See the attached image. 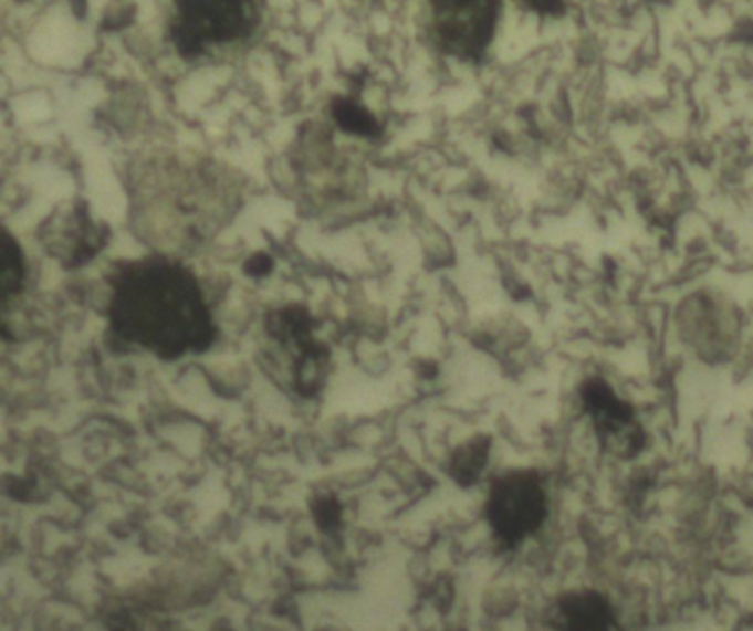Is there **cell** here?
I'll return each mask as SVG.
<instances>
[{"label": "cell", "instance_id": "cell-1", "mask_svg": "<svg viewBox=\"0 0 753 631\" xmlns=\"http://www.w3.org/2000/svg\"><path fill=\"white\" fill-rule=\"evenodd\" d=\"M111 332L164 360L203 354L217 325L195 274L177 261L148 256L122 263L111 278Z\"/></svg>", "mask_w": 753, "mask_h": 631}, {"label": "cell", "instance_id": "cell-2", "mask_svg": "<svg viewBox=\"0 0 753 631\" xmlns=\"http://www.w3.org/2000/svg\"><path fill=\"white\" fill-rule=\"evenodd\" d=\"M170 38L177 53L195 60L212 46L248 40L259 22V0H172Z\"/></svg>", "mask_w": 753, "mask_h": 631}, {"label": "cell", "instance_id": "cell-3", "mask_svg": "<svg viewBox=\"0 0 753 631\" xmlns=\"http://www.w3.org/2000/svg\"><path fill=\"white\" fill-rule=\"evenodd\" d=\"M314 327L316 318L299 303L276 307L263 318L265 334L290 358L292 387L301 398L318 396L332 369V354L314 338Z\"/></svg>", "mask_w": 753, "mask_h": 631}, {"label": "cell", "instance_id": "cell-4", "mask_svg": "<svg viewBox=\"0 0 753 631\" xmlns=\"http://www.w3.org/2000/svg\"><path fill=\"white\" fill-rule=\"evenodd\" d=\"M548 515V497L535 473L515 471L502 475L487 502V519L495 537L513 548L535 535Z\"/></svg>", "mask_w": 753, "mask_h": 631}, {"label": "cell", "instance_id": "cell-5", "mask_svg": "<svg viewBox=\"0 0 753 631\" xmlns=\"http://www.w3.org/2000/svg\"><path fill=\"white\" fill-rule=\"evenodd\" d=\"M429 4L440 49L460 60H480L495 33L500 0H429Z\"/></svg>", "mask_w": 753, "mask_h": 631}, {"label": "cell", "instance_id": "cell-6", "mask_svg": "<svg viewBox=\"0 0 753 631\" xmlns=\"http://www.w3.org/2000/svg\"><path fill=\"white\" fill-rule=\"evenodd\" d=\"M42 248L64 270H77L93 261L108 241V225L95 221L82 199L53 210L38 232Z\"/></svg>", "mask_w": 753, "mask_h": 631}, {"label": "cell", "instance_id": "cell-7", "mask_svg": "<svg viewBox=\"0 0 753 631\" xmlns=\"http://www.w3.org/2000/svg\"><path fill=\"white\" fill-rule=\"evenodd\" d=\"M584 407L604 446L621 458H632L644 446V431L628 402L604 380H588L582 389Z\"/></svg>", "mask_w": 753, "mask_h": 631}, {"label": "cell", "instance_id": "cell-8", "mask_svg": "<svg viewBox=\"0 0 753 631\" xmlns=\"http://www.w3.org/2000/svg\"><path fill=\"white\" fill-rule=\"evenodd\" d=\"M551 631H615L610 603L597 592H573L562 597L548 617Z\"/></svg>", "mask_w": 753, "mask_h": 631}, {"label": "cell", "instance_id": "cell-9", "mask_svg": "<svg viewBox=\"0 0 753 631\" xmlns=\"http://www.w3.org/2000/svg\"><path fill=\"white\" fill-rule=\"evenodd\" d=\"M332 117L336 126L347 135H356L365 139L383 137V124L378 122V117L360 99L352 95L334 97Z\"/></svg>", "mask_w": 753, "mask_h": 631}, {"label": "cell", "instance_id": "cell-10", "mask_svg": "<svg viewBox=\"0 0 753 631\" xmlns=\"http://www.w3.org/2000/svg\"><path fill=\"white\" fill-rule=\"evenodd\" d=\"M24 290V256L18 241L2 230L0 236V301L2 312L9 309L11 301H15Z\"/></svg>", "mask_w": 753, "mask_h": 631}, {"label": "cell", "instance_id": "cell-11", "mask_svg": "<svg viewBox=\"0 0 753 631\" xmlns=\"http://www.w3.org/2000/svg\"><path fill=\"white\" fill-rule=\"evenodd\" d=\"M489 449H491L489 438H473L467 444H462L451 458V466H449L451 477L460 486L475 484L489 462Z\"/></svg>", "mask_w": 753, "mask_h": 631}, {"label": "cell", "instance_id": "cell-12", "mask_svg": "<svg viewBox=\"0 0 753 631\" xmlns=\"http://www.w3.org/2000/svg\"><path fill=\"white\" fill-rule=\"evenodd\" d=\"M314 519L318 524L321 530L325 533H334L341 528V522H343V508L338 504L336 497L327 495V497H318L314 502Z\"/></svg>", "mask_w": 753, "mask_h": 631}, {"label": "cell", "instance_id": "cell-13", "mask_svg": "<svg viewBox=\"0 0 753 631\" xmlns=\"http://www.w3.org/2000/svg\"><path fill=\"white\" fill-rule=\"evenodd\" d=\"M274 270V259L270 256V254H265V252H257V254H252L248 261H245V265H243V272L250 276V278H265L270 272Z\"/></svg>", "mask_w": 753, "mask_h": 631}, {"label": "cell", "instance_id": "cell-14", "mask_svg": "<svg viewBox=\"0 0 753 631\" xmlns=\"http://www.w3.org/2000/svg\"><path fill=\"white\" fill-rule=\"evenodd\" d=\"M526 2L540 11H557L562 7V0H526Z\"/></svg>", "mask_w": 753, "mask_h": 631}]
</instances>
